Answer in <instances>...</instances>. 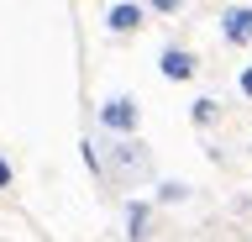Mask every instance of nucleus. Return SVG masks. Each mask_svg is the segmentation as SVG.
Returning a JSON list of instances; mask_svg holds the SVG:
<instances>
[{"label": "nucleus", "instance_id": "obj_1", "mask_svg": "<svg viewBox=\"0 0 252 242\" xmlns=\"http://www.w3.org/2000/svg\"><path fill=\"white\" fill-rule=\"evenodd\" d=\"M100 174H105L116 190H131V184H142V179L153 174V153H147L137 137H116V142L105 147V158H100Z\"/></svg>", "mask_w": 252, "mask_h": 242}, {"label": "nucleus", "instance_id": "obj_2", "mask_svg": "<svg viewBox=\"0 0 252 242\" xmlns=\"http://www.w3.org/2000/svg\"><path fill=\"white\" fill-rule=\"evenodd\" d=\"M100 127H105L110 137H131V132H137V100L131 95H110L105 105H100Z\"/></svg>", "mask_w": 252, "mask_h": 242}, {"label": "nucleus", "instance_id": "obj_3", "mask_svg": "<svg viewBox=\"0 0 252 242\" xmlns=\"http://www.w3.org/2000/svg\"><path fill=\"white\" fill-rule=\"evenodd\" d=\"M220 37L231 48H247L252 42V5H226L220 11Z\"/></svg>", "mask_w": 252, "mask_h": 242}, {"label": "nucleus", "instance_id": "obj_4", "mask_svg": "<svg viewBox=\"0 0 252 242\" xmlns=\"http://www.w3.org/2000/svg\"><path fill=\"white\" fill-rule=\"evenodd\" d=\"M158 69H163V79L184 84V79H194V74H200V58H194L189 48H163V58H158Z\"/></svg>", "mask_w": 252, "mask_h": 242}, {"label": "nucleus", "instance_id": "obj_5", "mask_svg": "<svg viewBox=\"0 0 252 242\" xmlns=\"http://www.w3.org/2000/svg\"><path fill=\"white\" fill-rule=\"evenodd\" d=\"M142 16H147V5H131V0H121V5H110V11H105V27H110L116 37H131V32L142 27Z\"/></svg>", "mask_w": 252, "mask_h": 242}, {"label": "nucleus", "instance_id": "obj_6", "mask_svg": "<svg viewBox=\"0 0 252 242\" xmlns=\"http://www.w3.org/2000/svg\"><path fill=\"white\" fill-rule=\"evenodd\" d=\"M147 237H153V206L131 200L126 206V242H147Z\"/></svg>", "mask_w": 252, "mask_h": 242}, {"label": "nucleus", "instance_id": "obj_7", "mask_svg": "<svg viewBox=\"0 0 252 242\" xmlns=\"http://www.w3.org/2000/svg\"><path fill=\"white\" fill-rule=\"evenodd\" d=\"M189 116H194V127H216V121H220V105H216V100H194Z\"/></svg>", "mask_w": 252, "mask_h": 242}, {"label": "nucleus", "instance_id": "obj_8", "mask_svg": "<svg viewBox=\"0 0 252 242\" xmlns=\"http://www.w3.org/2000/svg\"><path fill=\"white\" fill-rule=\"evenodd\" d=\"M189 195V184H179V179H168V184H163V190H158V200H168V206H179V200H184Z\"/></svg>", "mask_w": 252, "mask_h": 242}, {"label": "nucleus", "instance_id": "obj_9", "mask_svg": "<svg viewBox=\"0 0 252 242\" xmlns=\"http://www.w3.org/2000/svg\"><path fill=\"white\" fill-rule=\"evenodd\" d=\"M189 0H147V11H158V16H179Z\"/></svg>", "mask_w": 252, "mask_h": 242}, {"label": "nucleus", "instance_id": "obj_10", "mask_svg": "<svg viewBox=\"0 0 252 242\" xmlns=\"http://www.w3.org/2000/svg\"><path fill=\"white\" fill-rule=\"evenodd\" d=\"M236 90H242V95H247V100H252V64H247V69H242V74H236Z\"/></svg>", "mask_w": 252, "mask_h": 242}, {"label": "nucleus", "instance_id": "obj_11", "mask_svg": "<svg viewBox=\"0 0 252 242\" xmlns=\"http://www.w3.org/2000/svg\"><path fill=\"white\" fill-rule=\"evenodd\" d=\"M5 184H11V163L0 158V190H5Z\"/></svg>", "mask_w": 252, "mask_h": 242}]
</instances>
